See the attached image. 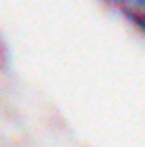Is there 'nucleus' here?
Segmentation results:
<instances>
[{
  "mask_svg": "<svg viewBox=\"0 0 145 147\" xmlns=\"http://www.w3.org/2000/svg\"><path fill=\"white\" fill-rule=\"evenodd\" d=\"M123 11L127 13V17L145 34V2L123 4Z\"/></svg>",
  "mask_w": 145,
  "mask_h": 147,
  "instance_id": "1",
  "label": "nucleus"
}]
</instances>
